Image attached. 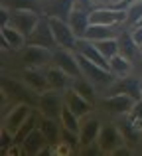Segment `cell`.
I'll use <instances>...</instances> for the list:
<instances>
[{
    "label": "cell",
    "mask_w": 142,
    "mask_h": 156,
    "mask_svg": "<svg viewBox=\"0 0 142 156\" xmlns=\"http://www.w3.org/2000/svg\"><path fill=\"white\" fill-rule=\"evenodd\" d=\"M140 101H142V87H140Z\"/></svg>",
    "instance_id": "obj_36"
},
{
    "label": "cell",
    "mask_w": 142,
    "mask_h": 156,
    "mask_svg": "<svg viewBox=\"0 0 142 156\" xmlns=\"http://www.w3.org/2000/svg\"><path fill=\"white\" fill-rule=\"evenodd\" d=\"M77 59H79V65H81V71H83V77H87L91 83H95L97 87H111L115 83V75L111 73V69H105L101 65L93 63L91 59H87L85 55L77 53Z\"/></svg>",
    "instance_id": "obj_1"
},
{
    "label": "cell",
    "mask_w": 142,
    "mask_h": 156,
    "mask_svg": "<svg viewBox=\"0 0 142 156\" xmlns=\"http://www.w3.org/2000/svg\"><path fill=\"white\" fill-rule=\"evenodd\" d=\"M89 14H91L89 10H77V8H75V10L69 14V18H67V22H69L73 34L77 36V40H79V38H85V34H87L89 26H91Z\"/></svg>",
    "instance_id": "obj_19"
},
{
    "label": "cell",
    "mask_w": 142,
    "mask_h": 156,
    "mask_svg": "<svg viewBox=\"0 0 142 156\" xmlns=\"http://www.w3.org/2000/svg\"><path fill=\"white\" fill-rule=\"evenodd\" d=\"M103 129V122L95 117V115L89 113L87 117L81 119V129H79V138H81V148L89 144H95L97 138H99V133Z\"/></svg>",
    "instance_id": "obj_11"
},
{
    "label": "cell",
    "mask_w": 142,
    "mask_h": 156,
    "mask_svg": "<svg viewBox=\"0 0 142 156\" xmlns=\"http://www.w3.org/2000/svg\"><path fill=\"white\" fill-rule=\"evenodd\" d=\"M42 117H43L42 113H40V115H38V113H32L30 117L26 119V122H24V125L18 129V133L14 134V144H16V146L22 144V140H24V138H26L34 129H38V126H40V121H42Z\"/></svg>",
    "instance_id": "obj_26"
},
{
    "label": "cell",
    "mask_w": 142,
    "mask_h": 156,
    "mask_svg": "<svg viewBox=\"0 0 142 156\" xmlns=\"http://www.w3.org/2000/svg\"><path fill=\"white\" fill-rule=\"evenodd\" d=\"M128 117L132 119V121L136 122V125L142 129V101H136L134 107H132V111H130V115Z\"/></svg>",
    "instance_id": "obj_33"
},
{
    "label": "cell",
    "mask_w": 142,
    "mask_h": 156,
    "mask_svg": "<svg viewBox=\"0 0 142 156\" xmlns=\"http://www.w3.org/2000/svg\"><path fill=\"white\" fill-rule=\"evenodd\" d=\"M140 73H142V55H140Z\"/></svg>",
    "instance_id": "obj_35"
},
{
    "label": "cell",
    "mask_w": 142,
    "mask_h": 156,
    "mask_svg": "<svg viewBox=\"0 0 142 156\" xmlns=\"http://www.w3.org/2000/svg\"><path fill=\"white\" fill-rule=\"evenodd\" d=\"M43 14L40 12H32V10H12L10 16V26H14L16 30H20L26 38H30L32 32L36 30V26L40 24Z\"/></svg>",
    "instance_id": "obj_5"
},
{
    "label": "cell",
    "mask_w": 142,
    "mask_h": 156,
    "mask_svg": "<svg viewBox=\"0 0 142 156\" xmlns=\"http://www.w3.org/2000/svg\"><path fill=\"white\" fill-rule=\"evenodd\" d=\"M134 103H136L134 97L124 95V93H115V95H109V97L103 99V107L109 113L116 115V117H126V115H130Z\"/></svg>",
    "instance_id": "obj_9"
},
{
    "label": "cell",
    "mask_w": 142,
    "mask_h": 156,
    "mask_svg": "<svg viewBox=\"0 0 142 156\" xmlns=\"http://www.w3.org/2000/svg\"><path fill=\"white\" fill-rule=\"evenodd\" d=\"M20 57H22L24 63L32 65V67H43L46 63L54 61V51L47 50V48H42V46L28 44L24 50H20Z\"/></svg>",
    "instance_id": "obj_8"
},
{
    "label": "cell",
    "mask_w": 142,
    "mask_h": 156,
    "mask_svg": "<svg viewBox=\"0 0 142 156\" xmlns=\"http://www.w3.org/2000/svg\"><path fill=\"white\" fill-rule=\"evenodd\" d=\"M63 95H65V107H67V109H71L77 117L83 119V117H87V115L91 113V105L93 103H91V101H87L85 97H81L77 91H73L71 87L65 89Z\"/></svg>",
    "instance_id": "obj_15"
},
{
    "label": "cell",
    "mask_w": 142,
    "mask_h": 156,
    "mask_svg": "<svg viewBox=\"0 0 142 156\" xmlns=\"http://www.w3.org/2000/svg\"><path fill=\"white\" fill-rule=\"evenodd\" d=\"M116 40H119V50H120V53H123L124 57H128V59L134 63L136 57H140V48L134 44L132 34H128V30L126 32H120Z\"/></svg>",
    "instance_id": "obj_24"
},
{
    "label": "cell",
    "mask_w": 142,
    "mask_h": 156,
    "mask_svg": "<svg viewBox=\"0 0 142 156\" xmlns=\"http://www.w3.org/2000/svg\"><path fill=\"white\" fill-rule=\"evenodd\" d=\"M75 51L81 53V55H85L87 59H91L93 63H97V65H101V67L109 69V59L99 51V48H97L95 42H91V40L79 38V40H77V44H75Z\"/></svg>",
    "instance_id": "obj_13"
},
{
    "label": "cell",
    "mask_w": 142,
    "mask_h": 156,
    "mask_svg": "<svg viewBox=\"0 0 142 156\" xmlns=\"http://www.w3.org/2000/svg\"><path fill=\"white\" fill-rule=\"evenodd\" d=\"M32 115V107L30 105H26V103H18V105H14L10 111L6 113V117H4V129L6 130H10L12 134H16L18 133V129L26 122V119Z\"/></svg>",
    "instance_id": "obj_12"
},
{
    "label": "cell",
    "mask_w": 142,
    "mask_h": 156,
    "mask_svg": "<svg viewBox=\"0 0 142 156\" xmlns=\"http://www.w3.org/2000/svg\"><path fill=\"white\" fill-rule=\"evenodd\" d=\"M61 142H63V144H67L71 150H77L81 146L79 133H73V130H69V129L63 126V129H61Z\"/></svg>",
    "instance_id": "obj_32"
},
{
    "label": "cell",
    "mask_w": 142,
    "mask_h": 156,
    "mask_svg": "<svg viewBox=\"0 0 142 156\" xmlns=\"http://www.w3.org/2000/svg\"><path fill=\"white\" fill-rule=\"evenodd\" d=\"M22 79H24V83L34 93H38V95L50 89V83H47L43 71H38V69H26V71L22 73Z\"/></svg>",
    "instance_id": "obj_21"
},
{
    "label": "cell",
    "mask_w": 142,
    "mask_h": 156,
    "mask_svg": "<svg viewBox=\"0 0 142 156\" xmlns=\"http://www.w3.org/2000/svg\"><path fill=\"white\" fill-rule=\"evenodd\" d=\"M61 122L59 119H50V117H42L40 121V130L43 133L47 144L50 146H57L61 142Z\"/></svg>",
    "instance_id": "obj_17"
},
{
    "label": "cell",
    "mask_w": 142,
    "mask_h": 156,
    "mask_svg": "<svg viewBox=\"0 0 142 156\" xmlns=\"http://www.w3.org/2000/svg\"><path fill=\"white\" fill-rule=\"evenodd\" d=\"M54 63L57 67H61L71 79L75 77H81L83 71H81V65H79V59H77L75 53H71V50H63V48H57L54 51Z\"/></svg>",
    "instance_id": "obj_10"
},
{
    "label": "cell",
    "mask_w": 142,
    "mask_h": 156,
    "mask_svg": "<svg viewBox=\"0 0 142 156\" xmlns=\"http://www.w3.org/2000/svg\"><path fill=\"white\" fill-rule=\"evenodd\" d=\"M89 20L91 24L119 26V24H126V10L124 8H93Z\"/></svg>",
    "instance_id": "obj_6"
},
{
    "label": "cell",
    "mask_w": 142,
    "mask_h": 156,
    "mask_svg": "<svg viewBox=\"0 0 142 156\" xmlns=\"http://www.w3.org/2000/svg\"><path fill=\"white\" fill-rule=\"evenodd\" d=\"M140 20H142V0H134V2L126 8V24H128V28L138 26Z\"/></svg>",
    "instance_id": "obj_31"
},
{
    "label": "cell",
    "mask_w": 142,
    "mask_h": 156,
    "mask_svg": "<svg viewBox=\"0 0 142 156\" xmlns=\"http://www.w3.org/2000/svg\"><path fill=\"white\" fill-rule=\"evenodd\" d=\"M71 89L77 91L81 97H85L87 101H91V103L95 101V97H97L95 95V83H91V81H89L87 77H83V75L75 77V79L71 81Z\"/></svg>",
    "instance_id": "obj_27"
},
{
    "label": "cell",
    "mask_w": 142,
    "mask_h": 156,
    "mask_svg": "<svg viewBox=\"0 0 142 156\" xmlns=\"http://www.w3.org/2000/svg\"><path fill=\"white\" fill-rule=\"evenodd\" d=\"M63 107H65V95L57 89H47L38 95V111L43 117L59 119Z\"/></svg>",
    "instance_id": "obj_2"
},
{
    "label": "cell",
    "mask_w": 142,
    "mask_h": 156,
    "mask_svg": "<svg viewBox=\"0 0 142 156\" xmlns=\"http://www.w3.org/2000/svg\"><path fill=\"white\" fill-rule=\"evenodd\" d=\"M140 79H136V77H123L120 81H116V83H113L111 87V95H115V93H124V95H130L134 97L136 101H140Z\"/></svg>",
    "instance_id": "obj_18"
},
{
    "label": "cell",
    "mask_w": 142,
    "mask_h": 156,
    "mask_svg": "<svg viewBox=\"0 0 142 156\" xmlns=\"http://www.w3.org/2000/svg\"><path fill=\"white\" fill-rule=\"evenodd\" d=\"M59 122H61V126L73 130V133H79V129H81V117H77V115L73 113L71 109H67V107H63L61 115H59Z\"/></svg>",
    "instance_id": "obj_28"
},
{
    "label": "cell",
    "mask_w": 142,
    "mask_h": 156,
    "mask_svg": "<svg viewBox=\"0 0 142 156\" xmlns=\"http://www.w3.org/2000/svg\"><path fill=\"white\" fill-rule=\"evenodd\" d=\"M109 69L115 77H126L132 71V61L128 57H124L123 53H119V55L109 59Z\"/></svg>",
    "instance_id": "obj_25"
},
{
    "label": "cell",
    "mask_w": 142,
    "mask_h": 156,
    "mask_svg": "<svg viewBox=\"0 0 142 156\" xmlns=\"http://www.w3.org/2000/svg\"><path fill=\"white\" fill-rule=\"evenodd\" d=\"M119 2H128V0H119Z\"/></svg>",
    "instance_id": "obj_37"
},
{
    "label": "cell",
    "mask_w": 142,
    "mask_h": 156,
    "mask_svg": "<svg viewBox=\"0 0 142 156\" xmlns=\"http://www.w3.org/2000/svg\"><path fill=\"white\" fill-rule=\"evenodd\" d=\"M130 34H132V40H134V44L138 48H142V26H134L130 30Z\"/></svg>",
    "instance_id": "obj_34"
},
{
    "label": "cell",
    "mask_w": 142,
    "mask_h": 156,
    "mask_svg": "<svg viewBox=\"0 0 142 156\" xmlns=\"http://www.w3.org/2000/svg\"><path fill=\"white\" fill-rule=\"evenodd\" d=\"M95 46L99 48V51L103 53L107 59H111V57L119 55L120 50H119V40L116 38H109V40H101V42H95Z\"/></svg>",
    "instance_id": "obj_29"
},
{
    "label": "cell",
    "mask_w": 142,
    "mask_h": 156,
    "mask_svg": "<svg viewBox=\"0 0 142 156\" xmlns=\"http://www.w3.org/2000/svg\"><path fill=\"white\" fill-rule=\"evenodd\" d=\"M28 44L47 48V50H51V51L57 50V42H55V38H54V32H51V26H50L47 16H42L40 24L36 26V30L32 32V36L28 38Z\"/></svg>",
    "instance_id": "obj_7"
},
{
    "label": "cell",
    "mask_w": 142,
    "mask_h": 156,
    "mask_svg": "<svg viewBox=\"0 0 142 156\" xmlns=\"http://www.w3.org/2000/svg\"><path fill=\"white\" fill-rule=\"evenodd\" d=\"M2 40L8 44V50H14V51H20L28 46V38L10 24L2 26Z\"/></svg>",
    "instance_id": "obj_20"
},
{
    "label": "cell",
    "mask_w": 142,
    "mask_h": 156,
    "mask_svg": "<svg viewBox=\"0 0 142 156\" xmlns=\"http://www.w3.org/2000/svg\"><path fill=\"white\" fill-rule=\"evenodd\" d=\"M75 10V0H47L42 4L43 16H57V18L67 20L69 14Z\"/></svg>",
    "instance_id": "obj_14"
},
{
    "label": "cell",
    "mask_w": 142,
    "mask_h": 156,
    "mask_svg": "<svg viewBox=\"0 0 142 156\" xmlns=\"http://www.w3.org/2000/svg\"><path fill=\"white\" fill-rule=\"evenodd\" d=\"M120 32H116V26H103V24H91L85 34V38L91 42H101L109 38H119Z\"/></svg>",
    "instance_id": "obj_23"
},
{
    "label": "cell",
    "mask_w": 142,
    "mask_h": 156,
    "mask_svg": "<svg viewBox=\"0 0 142 156\" xmlns=\"http://www.w3.org/2000/svg\"><path fill=\"white\" fill-rule=\"evenodd\" d=\"M138 26H142V20H140V22H138Z\"/></svg>",
    "instance_id": "obj_38"
},
{
    "label": "cell",
    "mask_w": 142,
    "mask_h": 156,
    "mask_svg": "<svg viewBox=\"0 0 142 156\" xmlns=\"http://www.w3.org/2000/svg\"><path fill=\"white\" fill-rule=\"evenodd\" d=\"M140 55H142V48H140Z\"/></svg>",
    "instance_id": "obj_39"
},
{
    "label": "cell",
    "mask_w": 142,
    "mask_h": 156,
    "mask_svg": "<svg viewBox=\"0 0 142 156\" xmlns=\"http://www.w3.org/2000/svg\"><path fill=\"white\" fill-rule=\"evenodd\" d=\"M43 75H46L47 83H50V89H57V91H65V89L71 87V77L63 71L57 65H51V67L43 69Z\"/></svg>",
    "instance_id": "obj_16"
},
{
    "label": "cell",
    "mask_w": 142,
    "mask_h": 156,
    "mask_svg": "<svg viewBox=\"0 0 142 156\" xmlns=\"http://www.w3.org/2000/svg\"><path fill=\"white\" fill-rule=\"evenodd\" d=\"M47 20H50V26H51V32H54L55 42H57V48H63V50H75L77 36L73 34L69 22L63 20V18H57V16H47Z\"/></svg>",
    "instance_id": "obj_3"
},
{
    "label": "cell",
    "mask_w": 142,
    "mask_h": 156,
    "mask_svg": "<svg viewBox=\"0 0 142 156\" xmlns=\"http://www.w3.org/2000/svg\"><path fill=\"white\" fill-rule=\"evenodd\" d=\"M6 6L10 10H32V12H42V4L36 0H6Z\"/></svg>",
    "instance_id": "obj_30"
},
{
    "label": "cell",
    "mask_w": 142,
    "mask_h": 156,
    "mask_svg": "<svg viewBox=\"0 0 142 156\" xmlns=\"http://www.w3.org/2000/svg\"><path fill=\"white\" fill-rule=\"evenodd\" d=\"M47 144V140H46V136H43V133L40 130V126L38 129H34L30 134H28L26 138L22 140V150L26 154H40L43 150V146Z\"/></svg>",
    "instance_id": "obj_22"
},
{
    "label": "cell",
    "mask_w": 142,
    "mask_h": 156,
    "mask_svg": "<svg viewBox=\"0 0 142 156\" xmlns=\"http://www.w3.org/2000/svg\"><path fill=\"white\" fill-rule=\"evenodd\" d=\"M97 144H99L103 154H113L119 146L126 144V142H124V136L120 133L119 125H103L99 138H97Z\"/></svg>",
    "instance_id": "obj_4"
}]
</instances>
